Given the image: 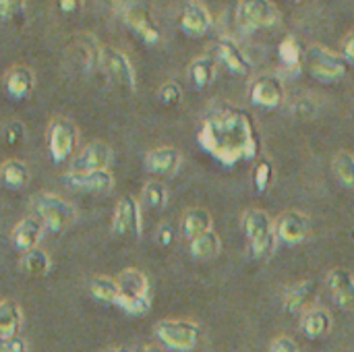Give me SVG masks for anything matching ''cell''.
<instances>
[{"label": "cell", "mask_w": 354, "mask_h": 352, "mask_svg": "<svg viewBox=\"0 0 354 352\" xmlns=\"http://www.w3.org/2000/svg\"><path fill=\"white\" fill-rule=\"evenodd\" d=\"M199 145L224 166L251 160L259 151V139L249 114L230 104H216L197 133Z\"/></svg>", "instance_id": "6da1fadb"}, {"label": "cell", "mask_w": 354, "mask_h": 352, "mask_svg": "<svg viewBox=\"0 0 354 352\" xmlns=\"http://www.w3.org/2000/svg\"><path fill=\"white\" fill-rule=\"evenodd\" d=\"M243 230L249 241L251 255L255 259H266L276 247V228L272 218L263 210H249L243 218Z\"/></svg>", "instance_id": "7a4b0ae2"}, {"label": "cell", "mask_w": 354, "mask_h": 352, "mask_svg": "<svg viewBox=\"0 0 354 352\" xmlns=\"http://www.w3.org/2000/svg\"><path fill=\"white\" fill-rule=\"evenodd\" d=\"M33 212L52 232H60L75 222V207L54 193H39L33 197Z\"/></svg>", "instance_id": "3957f363"}, {"label": "cell", "mask_w": 354, "mask_h": 352, "mask_svg": "<svg viewBox=\"0 0 354 352\" xmlns=\"http://www.w3.org/2000/svg\"><path fill=\"white\" fill-rule=\"evenodd\" d=\"M156 336L170 351L189 352L199 342V328L185 319H162L156 326Z\"/></svg>", "instance_id": "277c9868"}, {"label": "cell", "mask_w": 354, "mask_h": 352, "mask_svg": "<svg viewBox=\"0 0 354 352\" xmlns=\"http://www.w3.org/2000/svg\"><path fill=\"white\" fill-rule=\"evenodd\" d=\"M307 60H309V68L313 77L324 83H334L342 79L348 68V62L344 60V56L328 50L326 46H311Z\"/></svg>", "instance_id": "5b68a950"}, {"label": "cell", "mask_w": 354, "mask_h": 352, "mask_svg": "<svg viewBox=\"0 0 354 352\" xmlns=\"http://www.w3.org/2000/svg\"><path fill=\"white\" fill-rule=\"evenodd\" d=\"M280 19L278 6L270 0H243L236 4V21L243 29L272 27Z\"/></svg>", "instance_id": "8992f818"}, {"label": "cell", "mask_w": 354, "mask_h": 352, "mask_svg": "<svg viewBox=\"0 0 354 352\" xmlns=\"http://www.w3.org/2000/svg\"><path fill=\"white\" fill-rule=\"evenodd\" d=\"M122 21L147 44H158L162 39V33L158 29V25L153 23L151 15H149V8L145 4H139V2H122V4H116L114 6Z\"/></svg>", "instance_id": "52a82bcc"}, {"label": "cell", "mask_w": 354, "mask_h": 352, "mask_svg": "<svg viewBox=\"0 0 354 352\" xmlns=\"http://www.w3.org/2000/svg\"><path fill=\"white\" fill-rule=\"evenodd\" d=\"M50 156L56 164H62L71 158L77 145V127L66 118H54L50 122Z\"/></svg>", "instance_id": "ba28073f"}, {"label": "cell", "mask_w": 354, "mask_h": 352, "mask_svg": "<svg viewBox=\"0 0 354 352\" xmlns=\"http://www.w3.org/2000/svg\"><path fill=\"white\" fill-rule=\"evenodd\" d=\"M102 64L106 68V73L124 89L135 91L137 87V77H135V68L129 60V56L116 48H104L102 54Z\"/></svg>", "instance_id": "9c48e42d"}, {"label": "cell", "mask_w": 354, "mask_h": 352, "mask_svg": "<svg viewBox=\"0 0 354 352\" xmlns=\"http://www.w3.org/2000/svg\"><path fill=\"white\" fill-rule=\"evenodd\" d=\"M112 230L120 237H139L141 234V212L139 201L133 195H124L114 210Z\"/></svg>", "instance_id": "30bf717a"}, {"label": "cell", "mask_w": 354, "mask_h": 352, "mask_svg": "<svg viewBox=\"0 0 354 352\" xmlns=\"http://www.w3.org/2000/svg\"><path fill=\"white\" fill-rule=\"evenodd\" d=\"M251 98L257 106L263 108H278L284 102V83L282 77L276 73H263L255 77L251 87Z\"/></svg>", "instance_id": "8fae6325"}, {"label": "cell", "mask_w": 354, "mask_h": 352, "mask_svg": "<svg viewBox=\"0 0 354 352\" xmlns=\"http://www.w3.org/2000/svg\"><path fill=\"white\" fill-rule=\"evenodd\" d=\"M110 162H112L110 145H106L104 141H91L75 158L71 172H100V170H108Z\"/></svg>", "instance_id": "7c38bea8"}, {"label": "cell", "mask_w": 354, "mask_h": 352, "mask_svg": "<svg viewBox=\"0 0 354 352\" xmlns=\"http://www.w3.org/2000/svg\"><path fill=\"white\" fill-rule=\"evenodd\" d=\"M274 228H276V237L282 243H286V245H299L309 234V218L303 212L288 210V212H284L276 220Z\"/></svg>", "instance_id": "4fadbf2b"}, {"label": "cell", "mask_w": 354, "mask_h": 352, "mask_svg": "<svg viewBox=\"0 0 354 352\" xmlns=\"http://www.w3.org/2000/svg\"><path fill=\"white\" fill-rule=\"evenodd\" d=\"M214 19H212V12L207 10L205 4L201 2H187L183 12H180V29L191 35V37H199L203 33L209 31Z\"/></svg>", "instance_id": "5bb4252c"}, {"label": "cell", "mask_w": 354, "mask_h": 352, "mask_svg": "<svg viewBox=\"0 0 354 352\" xmlns=\"http://www.w3.org/2000/svg\"><path fill=\"white\" fill-rule=\"evenodd\" d=\"M315 295H317V284L313 280L295 282L284 293V309L290 315H299V313L305 315L309 311V305L315 301Z\"/></svg>", "instance_id": "9a60e30c"}, {"label": "cell", "mask_w": 354, "mask_h": 352, "mask_svg": "<svg viewBox=\"0 0 354 352\" xmlns=\"http://www.w3.org/2000/svg\"><path fill=\"white\" fill-rule=\"evenodd\" d=\"M44 222L37 216H27L23 220L17 222L15 230H12V243L17 249L29 253L33 249H37L41 237H44Z\"/></svg>", "instance_id": "2e32d148"}, {"label": "cell", "mask_w": 354, "mask_h": 352, "mask_svg": "<svg viewBox=\"0 0 354 352\" xmlns=\"http://www.w3.org/2000/svg\"><path fill=\"white\" fill-rule=\"evenodd\" d=\"M216 54H218V60H220L230 73L245 75V73H249V68H251L247 54L241 50V46H239L232 37H226V35L220 37L218 44H216Z\"/></svg>", "instance_id": "e0dca14e"}, {"label": "cell", "mask_w": 354, "mask_h": 352, "mask_svg": "<svg viewBox=\"0 0 354 352\" xmlns=\"http://www.w3.org/2000/svg\"><path fill=\"white\" fill-rule=\"evenodd\" d=\"M328 286L336 299V303L344 309V311H354V276L344 270L338 268L334 272H330L328 276Z\"/></svg>", "instance_id": "ac0fdd59"}, {"label": "cell", "mask_w": 354, "mask_h": 352, "mask_svg": "<svg viewBox=\"0 0 354 352\" xmlns=\"http://www.w3.org/2000/svg\"><path fill=\"white\" fill-rule=\"evenodd\" d=\"M64 183L73 189H81V191H110L114 185V178L108 170H100V172H66L64 174Z\"/></svg>", "instance_id": "d6986e66"}, {"label": "cell", "mask_w": 354, "mask_h": 352, "mask_svg": "<svg viewBox=\"0 0 354 352\" xmlns=\"http://www.w3.org/2000/svg\"><path fill=\"white\" fill-rule=\"evenodd\" d=\"M145 166L149 172L172 176L180 166V151L176 147H156V149L147 151Z\"/></svg>", "instance_id": "ffe728a7"}, {"label": "cell", "mask_w": 354, "mask_h": 352, "mask_svg": "<svg viewBox=\"0 0 354 352\" xmlns=\"http://www.w3.org/2000/svg\"><path fill=\"white\" fill-rule=\"evenodd\" d=\"M33 85H35V77L33 71L27 66H15L6 75V91L15 100H25L33 91Z\"/></svg>", "instance_id": "44dd1931"}, {"label": "cell", "mask_w": 354, "mask_h": 352, "mask_svg": "<svg viewBox=\"0 0 354 352\" xmlns=\"http://www.w3.org/2000/svg\"><path fill=\"white\" fill-rule=\"evenodd\" d=\"M116 282H118L120 295H124V297H149V282H147L145 274L135 268L120 272Z\"/></svg>", "instance_id": "7402d4cb"}, {"label": "cell", "mask_w": 354, "mask_h": 352, "mask_svg": "<svg viewBox=\"0 0 354 352\" xmlns=\"http://www.w3.org/2000/svg\"><path fill=\"white\" fill-rule=\"evenodd\" d=\"M212 230V216L203 210V207H191L185 212L183 218V232L189 241L205 234Z\"/></svg>", "instance_id": "603a6c76"}, {"label": "cell", "mask_w": 354, "mask_h": 352, "mask_svg": "<svg viewBox=\"0 0 354 352\" xmlns=\"http://www.w3.org/2000/svg\"><path fill=\"white\" fill-rule=\"evenodd\" d=\"M301 326H303V332H305L307 338H319V336H324V334L330 332L332 317H330V313L326 309L313 307V309H309L303 315V324Z\"/></svg>", "instance_id": "cb8c5ba5"}, {"label": "cell", "mask_w": 354, "mask_h": 352, "mask_svg": "<svg viewBox=\"0 0 354 352\" xmlns=\"http://www.w3.org/2000/svg\"><path fill=\"white\" fill-rule=\"evenodd\" d=\"M21 322H23V315H21L19 305L12 301H2L0 303V338L2 340L15 338L21 328Z\"/></svg>", "instance_id": "d4e9b609"}, {"label": "cell", "mask_w": 354, "mask_h": 352, "mask_svg": "<svg viewBox=\"0 0 354 352\" xmlns=\"http://www.w3.org/2000/svg\"><path fill=\"white\" fill-rule=\"evenodd\" d=\"M0 178L8 189H23L29 180V170L21 160H6L0 166Z\"/></svg>", "instance_id": "484cf974"}, {"label": "cell", "mask_w": 354, "mask_h": 352, "mask_svg": "<svg viewBox=\"0 0 354 352\" xmlns=\"http://www.w3.org/2000/svg\"><path fill=\"white\" fill-rule=\"evenodd\" d=\"M21 268L29 278H44L50 272V255L41 249H33L23 255Z\"/></svg>", "instance_id": "4316f807"}, {"label": "cell", "mask_w": 354, "mask_h": 352, "mask_svg": "<svg viewBox=\"0 0 354 352\" xmlns=\"http://www.w3.org/2000/svg\"><path fill=\"white\" fill-rule=\"evenodd\" d=\"M89 293L102 301V303H112L116 305L118 297H120V288H118V282L114 278H108V276H95L91 278L89 282Z\"/></svg>", "instance_id": "83f0119b"}, {"label": "cell", "mask_w": 354, "mask_h": 352, "mask_svg": "<svg viewBox=\"0 0 354 352\" xmlns=\"http://www.w3.org/2000/svg\"><path fill=\"white\" fill-rule=\"evenodd\" d=\"M278 56H280L282 64L286 66V71L299 73L303 52H301V44H299V39H297L295 35H288V37H284V39L280 41V46H278Z\"/></svg>", "instance_id": "f1b7e54d"}, {"label": "cell", "mask_w": 354, "mask_h": 352, "mask_svg": "<svg viewBox=\"0 0 354 352\" xmlns=\"http://www.w3.org/2000/svg\"><path fill=\"white\" fill-rule=\"evenodd\" d=\"M220 249H222L220 237L212 230L191 241V253L197 259H212L220 253Z\"/></svg>", "instance_id": "f546056e"}, {"label": "cell", "mask_w": 354, "mask_h": 352, "mask_svg": "<svg viewBox=\"0 0 354 352\" xmlns=\"http://www.w3.org/2000/svg\"><path fill=\"white\" fill-rule=\"evenodd\" d=\"M189 75H191V81L197 87H207L216 77V62L209 56H199V58H195L191 62Z\"/></svg>", "instance_id": "4dcf8cb0"}, {"label": "cell", "mask_w": 354, "mask_h": 352, "mask_svg": "<svg viewBox=\"0 0 354 352\" xmlns=\"http://www.w3.org/2000/svg\"><path fill=\"white\" fill-rule=\"evenodd\" d=\"M334 172L344 187L354 189V156L348 151H340L334 158Z\"/></svg>", "instance_id": "1f68e13d"}, {"label": "cell", "mask_w": 354, "mask_h": 352, "mask_svg": "<svg viewBox=\"0 0 354 352\" xmlns=\"http://www.w3.org/2000/svg\"><path fill=\"white\" fill-rule=\"evenodd\" d=\"M116 305L133 317H143L151 309V297H124V295H120Z\"/></svg>", "instance_id": "d6a6232c"}, {"label": "cell", "mask_w": 354, "mask_h": 352, "mask_svg": "<svg viewBox=\"0 0 354 352\" xmlns=\"http://www.w3.org/2000/svg\"><path fill=\"white\" fill-rule=\"evenodd\" d=\"M166 199H168V193H166L164 183L151 180L143 187V201L149 210H162L166 205Z\"/></svg>", "instance_id": "836d02e7"}, {"label": "cell", "mask_w": 354, "mask_h": 352, "mask_svg": "<svg viewBox=\"0 0 354 352\" xmlns=\"http://www.w3.org/2000/svg\"><path fill=\"white\" fill-rule=\"evenodd\" d=\"M158 95H160V100H162L164 106L174 108V106H178L180 100H183V89H180V85H178L176 81H166V83H162Z\"/></svg>", "instance_id": "e575fe53"}, {"label": "cell", "mask_w": 354, "mask_h": 352, "mask_svg": "<svg viewBox=\"0 0 354 352\" xmlns=\"http://www.w3.org/2000/svg\"><path fill=\"white\" fill-rule=\"evenodd\" d=\"M253 183H255V191L257 193H266L272 185V162L268 160H261L259 166L255 168V174H253Z\"/></svg>", "instance_id": "d590c367"}, {"label": "cell", "mask_w": 354, "mask_h": 352, "mask_svg": "<svg viewBox=\"0 0 354 352\" xmlns=\"http://www.w3.org/2000/svg\"><path fill=\"white\" fill-rule=\"evenodd\" d=\"M270 352H299V346L292 338L288 336H278L272 340L270 344Z\"/></svg>", "instance_id": "8d00e7d4"}, {"label": "cell", "mask_w": 354, "mask_h": 352, "mask_svg": "<svg viewBox=\"0 0 354 352\" xmlns=\"http://www.w3.org/2000/svg\"><path fill=\"white\" fill-rule=\"evenodd\" d=\"M4 139H6L8 145H19L21 139H23V124L21 122H10L4 129Z\"/></svg>", "instance_id": "74e56055"}, {"label": "cell", "mask_w": 354, "mask_h": 352, "mask_svg": "<svg viewBox=\"0 0 354 352\" xmlns=\"http://www.w3.org/2000/svg\"><path fill=\"white\" fill-rule=\"evenodd\" d=\"M21 6H23V4H19V2L0 0V19H8V17H12Z\"/></svg>", "instance_id": "f35d334b"}, {"label": "cell", "mask_w": 354, "mask_h": 352, "mask_svg": "<svg viewBox=\"0 0 354 352\" xmlns=\"http://www.w3.org/2000/svg\"><path fill=\"white\" fill-rule=\"evenodd\" d=\"M342 56L348 64L354 66V31L344 39V46H342Z\"/></svg>", "instance_id": "ab89813d"}, {"label": "cell", "mask_w": 354, "mask_h": 352, "mask_svg": "<svg viewBox=\"0 0 354 352\" xmlns=\"http://www.w3.org/2000/svg\"><path fill=\"white\" fill-rule=\"evenodd\" d=\"M4 349L6 352H25V342L19 336H15V338L4 340Z\"/></svg>", "instance_id": "60d3db41"}, {"label": "cell", "mask_w": 354, "mask_h": 352, "mask_svg": "<svg viewBox=\"0 0 354 352\" xmlns=\"http://www.w3.org/2000/svg\"><path fill=\"white\" fill-rule=\"evenodd\" d=\"M158 241H160V245H164V247L172 243V228H170L168 224L160 226V232H158Z\"/></svg>", "instance_id": "b9f144b4"}, {"label": "cell", "mask_w": 354, "mask_h": 352, "mask_svg": "<svg viewBox=\"0 0 354 352\" xmlns=\"http://www.w3.org/2000/svg\"><path fill=\"white\" fill-rule=\"evenodd\" d=\"M58 6L62 10H75V8H79V2H60Z\"/></svg>", "instance_id": "7bdbcfd3"}, {"label": "cell", "mask_w": 354, "mask_h": 352, "mask_svg": "<svg viewBox=\"0 0 354 352\" xmlns=\"http://www.w3.org/2000/svg\"><path fill=\"white\" fill-rule=\"evenodd\" d=\"M139 352H166L164 349H158V346H143Z\"/></svg>", "instance_id": "ee69618b"}, {"label": "cell", "mask_w": 354, "mask_h": 352, "mask_svg": "<svg viewBox=\"0 0 354 352\" xmlns=\"http://www.w3.org/2000/svg\"><path fill=\"white\" fill-rule=\"evenodd\" d=\"M108 352H129V349H124V346H118V349H112V351Z\"/></svg>", "instance_id": "f6af8a7d"}, {"label": "cell", "mask_w": 354, "mask_h": 352, "mask_svg": "<svg viewBox=\"0 0 354 352\" xmlns=\"http://www.w3.org/2000/svg\"><path fill=\"white\" fill-rule=\"evenodd\" d=\"M0 352H6V349H4V340L0 338Z\"/></svg>", "instance_id": "bcb514c9"}]
</instances>
